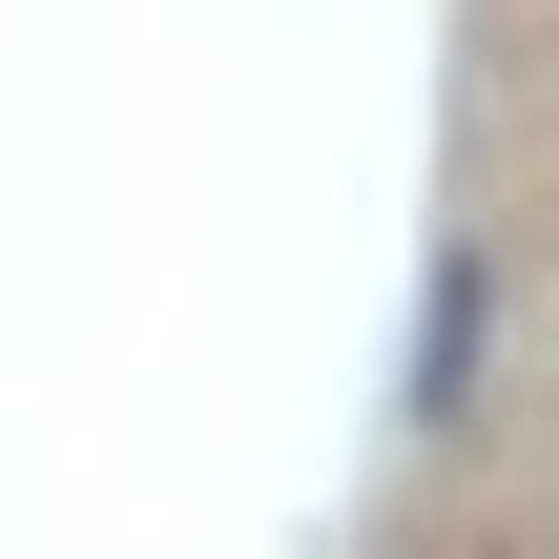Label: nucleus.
I'll list each match as a JSON object with an SVG mask.
<instances>
[{
    "label": "nucleus",
    "instance_id": "1",
    "mask_svg": "<svg viewBox=\"0 0 559 559\" xmlns=\"http://www.w3.org/2000/svg\"><path fill=\"white\" fill-rule=\"evenodd\" d=\"M477 311H498V290H477V249H436V270H415V415H456V394H477Z\"/></svg>",
    "mask_w": 559,
    "mask_h": 559
}]
</instances>
